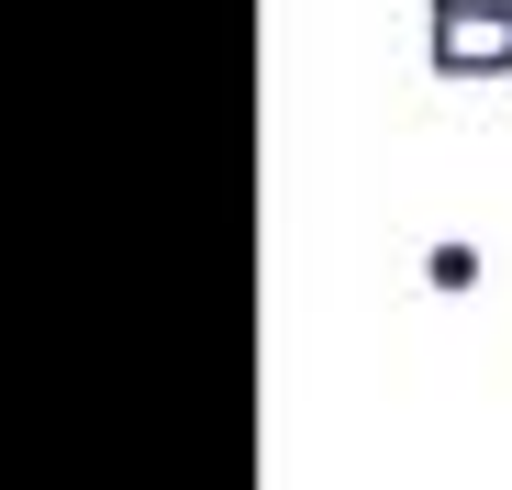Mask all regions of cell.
I'll use <instances>...</instances> for the list:
<instances>
[{"mask_svg":"<svg viewBox=\"0 0 512 490\" xmlns=\"http://www.w3.org/2000/svg\"><path fill=\"white\" fill-rule=\"evenodd\" d=\"M435 56L446 78H501L512 67V12H435Z\"/></svg>","mask_w":512,"mask_h":490,"instance_id":"6da1fadb","label":"cell"},{"mask_svg":"<svg viewBox=\"0 0 512 490\" xmlns=\"http://www.w3.org/2000/svg\"><path fill=\"white\" fill-rule=\"evenodd\" d=\"M423 268H435V290H468V279H479V257H468V245H435Z\"/></svg>","mask_w":512,"mask_h":490,"instance_id":"7a4b0ae2","label":"cell"},{"mask_svg":"<svg viewBox=\"0 0 512 490\" xmlns=\"http://www.w3.org/2000/svg\"><path fill=\"white\" fill-rule=\"evenodd\" d=\"M435 12H512V0H435Z\"/></svg>","mask_w":512,"mask_h":490,"instance_id":"3957f363","label":"cell"}]
</instances>
